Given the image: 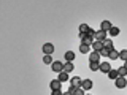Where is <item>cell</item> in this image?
Returning a JSON list of instances; mask_svg holds the SVG:
<instances>
[{
  "label": "cell",
  "instance_id": "5",
  "mask_svg": "<svg viewBox=\"0 0 127 95\" xmlns=\"http://www.w3.org/2000/svg\"><path fill=\"white\" fill-rule=\"evenodd\" d=\"M43 52H45V55H51L54 52V46L51 43H45L43 45Z\"/></svg>",
  "mask_w": 127,
  "mask_h": 95
},
{
  "label": "cell",
  "instance_id": "2",
  "mask_svg": "<svg viewBox=\"0 0 127 95\" xmlns=\"http://www.w3.org/2000/svg\"><path fill=\"white\" fill-rule=\"evenodd\" d=\"M114 86H116L118 89H124V87L127 86V79L122 78V76H119L118 79H114Z\"/></svg>",
  "mask_w": 127,
  "mask_h": 95
},
{
  "label": "cell",
  "instance_id": "10",
  "mask_svg": "<svg viewBox=\"0 0 127 95\" xmlns=\"http://www.w3.org/2000/svg\"><path fill=\"white\" fill-rule=\"evenodd\" d=\"M111 22L110 21H102V24H100V30H103V32H110V29H111Z\"/></svg>",
  "mask_w": 127,
  "mask_h": 95
},
{
  "label": "cell",
  "instance_id": "3",
  "mask_svg": "<svg viewBox=\"0 0 127 95\" xmlns=\"http://www.w3.org/2000/svg\"><path fill=\"white\" fill-rule=\"evenodd\" d=\"M94 40L95 41H105L106 40V32H103V30H97L95 32V37H94Z\"/></svg>",
  "mask_w": 127,
  "mask_h": 95
},
{
  "label": "cell",
  "instance_id": "25",
  "mask_svg": "<svg viewBox=\"0 0 127 95\" xmlns=\"http://www.w3.org/2000/svg\"><path fill=\"white\" fill-rule=\"evenodd\" d=\"M43 62L46 63V65H53V59H51V55H45V57H43Z\"/></svg>",
  "mask_w": 127,
  "mask_h": 95
},
{
  "label": "cell",
  "instance_id": "29",
  "mask_svg": "<svg viewBox=\"0 0 127 95\" xmlns=\"http://www.w3.org/2000/svg\"><path fill=\"white\" fill-rule=\"evenodd\" d=\"M51 95H64L62 90H51Z\"/></svg>",
  "mask_w": 127,
  "mask_h": 95
},
{
  "label": "cell",
  "instance_id": "1",
  "mask_svg": "<svg viewBox=\"0 0 127 95\" xmlns=\"http://www.w3.org/2000/svg\"><path fill=\"white\" fill-rule=\"evenodd\" d=\"M51 70H53L54 71V73H62V71H64V63L61 62V60H54L53 62V65H51Z\"/></svg>",
  "mask_w": 127,
  "mask_h": 95
},
{
  "label": "cell",
  "instance_id": "19",
  "mask_svg": "<svg viewBox=\"0 0 127 95\" xmlns=\"http://www.w3.org/2000/svg\"><path fill=\"white\" fill-rule=\"evenodd\" d=\"M57 79H59L61 82H65V81H68V73H65V71H62V73H59Z\"/></svg>",
  "mask_w": 127,
  "mask_h": 95
},
{
  "label": "cell",
  "instance_id": "9",
  "mask_svg": "<svg viewBox=\"0 0 127 95\" xmlns=\"http://www.w3.org/2000/svg\"><path fill=\"white\" fill-rule=\"evenodd\" d=\"M81 89L83 90H91L92 89V81H91V79H84L83 84H81Z\"/></svg>",
  "mask_w": 127,
  "mask_h": 95
},
{
  "label": "cell",
  "instance_id": "30",
  "mask_svg": "<svg viewBox=\"0 0 127 95\" xmlns=\"http://www.w3.org/2000/svg\"><path fill=\"white\" fill-rule=\"evenodd\" d=\"M64 95H73L71 92H68V90H67V92H64Z\"/></svg>",
  "mask_w": 127,
  "mask_h": 95
},
{
  "label": "cell",
  "instance_id": "6",
  "mask_svg": "<svg viewBox=\"0 0 127 95\" xmlns=\"http://www.w3.org/2000/svg\"><path fill=\"white\" fill-rule=\"evenodd\" d=\"M111 70H113V68H111L110 62H100V71H102V73H106V74H108Z\"/></svg>",
  "mask_w": 127,
  "mask_h": 95
},
{
  "label": "cell",
  "instance_id": "15",
  "mask_svg": "<svg viewBox=\"0 0 127 95\" xmlns=\"http://www.w3.org/2000/svg\"><path fill=\"white\" fill-rule=\"evenodd\" d=\"M89 70L100 71V63H98V62H89Z\"/></svg>",
  "mask_w": 127,
  "mask_h": 95
},
{
  "label": "cell",
  "instance_id": "22",
  "mask_svg": "<svg viewBox=\"0 0 127 95\" xmlns=\"http://www.w3.org/2000/svg\"><path fill=\"white\" fill-rule=\"evenodd\" d=\"M119 59H121V60H124V62H127V49L119 51Z\"/></svg>",
  "mask_w": 127,
  "mask_h": 95
},
{
  "label": "cell",
  "instance_id": "26",
  "mask_svg": "<svg viewBox=\"0 0 127 95\" xmlns=\"http://www.w3.org/2000/svg\"><path fill=\"white\" fill-rule=\"evenodd\" d=\"M87 29H89V25H87V24H81V25H79V32H81V33H86Z\"/></svg>",
  "mask_w": 127,
  "mask_h": 95
},
{
  "label": "cell",
  "instance_id": "18",
  "mask_svg": "<svg viewBox=\"0 0 127 95\" xmlns=\"http://www.w3.org/2000/svg\"><path fill=\"white\" fill-rule=\"evenodd\" d=\"M108 57L111 59V60H116V59H119V51L111 49V51H110V54H108Z\"/></svg>",
  "mask_w": 127,
  "mask_h": 95
},
{
  "label": "cell",
  "instance_id": "31",
  "mask_svg": "<svg viewBox=\"0 0 127 95\" xmlns=\"http://www.w3.org/2000/svg\"><path fill=\"white\" fill-rule=\"evenodd\" d=\"M124 67H126V70H127V62H126V63H124Z\"/></svg>",
  "mask_w": 127,
  "mask_h": 95
},
{
  "label": "cell",
  "instance_id": "8",
  "mask_svg": "<svg viewBox=\"0 0 127 95\" xmlns=\"http://www.w3.org/2000/svg\"><path fill=\"white\" fill-rule=\"evenodd\" d=\"M61 86H62V82L59 81V79H53V81L49 82L51 90H61Z\"/></svg>",
  "mask_w": 127,
  "mask_h": 95
},
{
  "label": "cell",
  "instance_id": "11",
  "mask_svg": "<svg viewBox=\"0 0 127 95\" xmlns=\"http://www.w3.org/2000/svg\"><path fill=\"white\" fill-rule=\"evenodd\" d=\"M95 41V40L92 38V37H89V35H86L84 38L81 40V45H87V46H92V43Z\"/></svg>",
  "mask_w": 127,
  "mask_h": 95
},
{
  "label": "cell",
  "instance_id": "27",
  "mask_svg": "<svg viewBox=\"0 0 127 95\" xmlns=\"http://www.w3.org/2000/svg\"><path fill=\"white\" fill-rule=\"evenodd\" d=\"M86 35H89V37H95V30L94 29H91V27H89V29H87V32H86Z\"/></svg>",
  "mask_w": 127,
  "mask_h": 95
},
{
  "label": "cell",
  "instance_id": "23",
  "mask_svg": "<svg viewBox=\"0 0 127 95\" xmlns=\"http://www.w3.org/2000/svg\"><path fill=\"white\" fill-rule=\"evenodd\" d=\"M118 74H119V76H122V78H126V74H127L126 67H119V68H118Z\"/></svg>",
  "mask_w": 127,
  "mask_h": 95
},
{
  "label": "cell",
  "instance_id": "16",
  "mask_svg": "<svg viewBox=\"0 0 127 95\" xmlns=\"http://www.w3.org/2000/svg\"><path fill=\"white\" fill-rule=\"evenodd\" d=\"M68 92H71L73 95H86V94H84V90H83V89H75V87H71V86H70Z\"/></svg>",
  "mask_w": 127,
  "mask_h": 95
},
{
  "label": "cell",
  "instance_id": "17",
  "mask_svg": "<svg viewBox=\"0 0 127 95\" xmlns=\"http://www.w3.org/2000/svg\"><path fill=\"white\" fill-rule=\"evenodd\" d=\"M64 57H65V60H67V62H73V59H75V52H73V51H67Z\"/></svg>",
  "mask_w": 127,
  "mask_h": 95
},
{
  "label": "cell",
  "instance_id": "4",
  "mask_svg": "<svg viewBox=\"0 0 127 95\" xmlns=\"http://www.w3.org/2000/svg\"><path fill=\"white\" fill-rule=\"evenodd\" d=\"M81 84H83V81H81L78 76H75V78L70 79V86L75 87V89H81Z\"/></svg>",
  "mask_w": 127,
  "mask_h": 95
},
{
  "label": "cell",
  "instance_id": "21",
  "mask_svg": "<svg viewBox=\"0 0 127 95\" xmlns=\"http://www.w3.org/2000/svg\"><path fill=\"white\" fill-rule=\"evenodd\" d=\"M108 33L111 35V37H118V35H119V29H118V27H111V29H110V32H108Z\"/></svg>",
  "mask_w": 127,
  "mask_h": 95
},
{
  "label": "cell",
  "instance_id": "20",
  "mask_svg": "<svg viewBox=\"0 0 127 95\" xmlns=\"http://www.w3.org/2000/svg\"><path fill=\"white\" fill-rule=\"evenodd\" d=\"M108 78H110V79H113V81H114V79H118V78H119L118 70H111L110 73H108Z\"/></svg>",
  "mask_w": 127,
  "mask_h": 95
},
{
  "label": "cell",
  "instance_id": "13",
  "mask_svg": "<svg viewBox=\"0 0 127 95\" xmlns=\"http://www.w3.org/2000/svg\"><path fill=\"white\" fill-rule=\"evenodd\" d=\"M73 70H75V67H73L71 62H65V63H64V71H65V73H71Z\"/></svg>",
  "mask_w": 127,
  "mask_h": 95
},
{
  "label": "cell",
  "instance_id": "24",
  "mask_svg": "<svg viewBox=\"0 0 127 95\" xmlns=\"http://www.w3.org/2000/svg\"><path fill=\"white\" fill-rule=\"evenodd\" d=\"M89 48L91 46H87V45H81V46H79V52H81V54H87V52H89Z\"/></svg>",
  "mask_w": 127,
  "mask_h": 95
},
{
  "label": "cell",
  "instance_id": "12",
  "mask_svg": "<svg viewBox=\"0 0 127 95\" xmlns=\"http://www.w3.org/2000/svg\"><path fill=\"white\" fill-rule=\"evenodd\" d=\"M91 48H92L94 51H97V52H100V51L103 49V43H102V41H94Z\"/></svg>",
  "mask_w": 127,
  "mask_h": 95
},
{
  "label": "cell",
  "instance_id": "14",
  "mask_svg": "<svg viewBox=\"0 0 127 95\" xmlns=\"http://www.w3.org/2000/svg\"><path fill=\"white\" fill-rule=\"evenodd\" d=\"M103 48H105V49H108V51L114 49V46H113V41H111V38H106L105 41H103Z\"/></svg>",
  "mask_w": 127,
  "mask_h": 95
},
{
  "label": "cell",
  "instance_id": "28",
  "mask_svg": "<svg viewBox=\"0 0 127 95\" xmlns=\"http://www.w3.org/2000/svg\"><path fill=\"white\" fill-rule=\"evenodd\" d=\"M108 54H110V51L108 49H105V48H103V49L100 51V57L103 55V57H108Z\"/></svg>",
  "mask_w": 127,
  "mask_h": 95
},
{
  "label": "cell",
  "instance_id": "7",
  "mask_svg": "<svg viewBox=\"0 0 127 95\" xmlns=\"http://www.w3.org/2000/svg\"><path fill=\"white\" fill-rule=\"evenodd\" d=\"M89 62H98V63H100V52L92 51V52L89 54Z\"/></svg>",
  "mask_w": 127,
  "mask_h": 95
}]
</instances>
